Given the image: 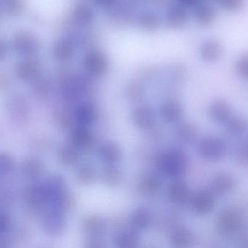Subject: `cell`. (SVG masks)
Listing matches in <instances>:
<instances>
[{
    "instance_id": "4",
    "label": "cell",
    "mask_w": 248,
    "mask_h": 248,
    "mask_svg": "<svg viewBox=\"0 0 248 248\" xmlns=\"http://www.w3.org/2000/svg\"><path fill=\"white\" fill-rule=\"evenodd\" d=\"M223 46L218 39L210 37L204 40L199 49V54L202 60L208 63L215 62L223 55Z\"/></svg>"
},
{
    "instance_id": "10",
    "label": "cell",
    "mask_w": 248,
    "mask_h": 248,
    "mask_svg": "<svg viewBox=\"0 0 248 248\" xmlns=\"http://www.w3.org/2000/svg\"><path fill=\"white\" fill-rule=\"evenodd\" d=\"M189 194V188L186 183L179 178H177L168 186V195L173 202L178 204L185 202L188 200Z\"/></svg>"
},
{
    "instance_id": "16",
    "label": "cell",
    "mask_w": 248,
    "mask_h": 248,
    "mask_svg": "<svg viewBox=\"0 0 248 248\" xmlns=\"http://www.w3.org/2000/svg\"><path fill=\"white\" fill-rule=\"evenodd\" d=\"M75 118L82 125L90 124L95 118V111L92 107L82 105L78 107L75 111Z\"/></svg>"
},
{
    "instance_id": "23",
    "label": "cell",
    "mask_w": 248,
    "mask_h": 248,
    "mask_svg": "<svg viewBox=\"0 0 248 248\" xmlns=\"http://www.w3.org/2000/svg\"><path fill=\"white\" fill-rule=\"evenodd\" d=\"M117 243L123 247H134L138 243V239H136L134 235L130 233H122L117 237Z\"/></svg>"
},
{
    "instance_id": "14",
    "label": "cell",
    "mask_w": 248,
    "mask_h": 248,
    "mask_svg": "<svg viewBox=\"0 0 248 248\" xmlns=\"http://www.w3.org/2000/svg\"><path fill=\"white\" fill-rule=\"evenodd\" d=\"M226 130L228 134L232 136L242 135L248 127L247 120L242 116H233L226 122Z\"/></svg>"
},
{
    "instance_id": "15",
    "label": "cell",
    "mask_w": 248,
    "mask_h": 248,
    "mask_svg": "<svg viewBox=\"0 0 248 248\" xmlns=\"http://www.w3.org/2000/svg\"><path fill=\"white\" fill-rule=\"evenodd\" d=\"M72 142L78 148H86L92 142V136L83 127H77L72 133Z\"/></svg>"
},
{
    "instance_id": "22",
    "label": "cell",
    "mask_w": 248,
    "mask_h": 248,
    "mask_svg": "<svg viewBox=\"0 0 248 248\" xmlns=\"http://www.w3.org/2000/svg\"><path fill=\"white\" fill-rule=\"evenodd\" d=\"M236 73L244 79H248V53L242 54L235 62Z\"/></svg>"
},
{
    "instance_id": "7",
    "label": "cell",
    "mask_w": 248,
    "mask_h": 248,
    "mask_svg": "<svg viewBox=\"0 0 248 248\" xmlns=\"http://www.w3.org/2000/svg\"><path fill=\"white\" fill-rule=\"evenodd\" d=\"M214 194L211 191H200L197 193L191 201L193 210L198 215H206L214 208Z\"/></svg>"
},
{
    "instance_id": "27",
    "label": "cell",
    "mask_w": 248,
    "mask_h": 248,
    "mask_svg": "<svg viewBox=\"0 0 248 248\" xmlns=\"http://www.w3.org/2000/svg\"><path fill=\"white\" fill-rule=\"evenodd\" d=\"M80 175V178L82 180L85 179L88 181V180L92 179L93 171L90 170L88 168H85L84 170L81 171Z\"/></svg>"
},
{
    "instance_id": "25",
    "label": "cell",
    "mask_w": 248,
    "mask_h": 248,
    "mask_svg": "<svg viewBox=\"0 0 248 248\" xmlns=\"http://www.w3.org/2000/svg\"><path fill=\"white\" fill-rule=\"evenodd\" d=\"M178 4L186 8H194L202 2V0H177Z\"/></svg>"
},
{
    "instance_id": "5",
    "label": "cell",
    "mask_w": 248,
    "mask_h": 248,
    "mask_svg": "<svg viewBox=\"0 0 248 248\" xmlns=\"http://www.w3.org/2000/svg\"><path fill=\"white\" fill-rule=\"evenodd\" d=\"M235 186V180L228 172H222L216 174L210 181V191L214 195H223L230 192Z\"/></svg>"
},
{
    "instance_id": "2",
    "label": "cell",
    "mask_w": 248,
    "mask_h": 248,
    "mask_svg": "<svg viewBox=\"0 0 248 248\" xmlns=\"http://www.w3.org/2000/svg\"><path fill=\"white\" fill-rule=\"evenodd\" d=\"M198 151L204 160L217 162L221 160L226 155V143L217 136H206L199 143Z\"/></svg>"
},
{
    "instance_id": "6",
    "label": "cell",
    "mask_w": 248,
    "mask_h": 248,
    "mask_svg": "<svg viewBox=\"0 0 248 248\" xmlns=\"http://www.w3.org/2000/svg\"><path fill=\"white\" fill-rule=\"evenodd\" d=\"M166 21L168 25L174 30L184 28L188 21L186 8L178 3L172 5L167 11Z\"/></svg>"
},
{
    "instance_id": "9",
    "label": "cell",
    "mask_w": 248,
    "mask_h": 248,
    "mask_svg": "<svg viewBox=\"0 0 248 248\" xmlns=\"http://www.w3.org/2000/svg\"><path fill=\"white\" fill-rule=\"evenodd\" d=\"M209 115L216 123H226L231 117V107L229 103L222 98L215 100L209 107Z\"/></svg>"
},
{
    "instance_id": "8",
    "label": "cell",
    "mask_w": 248,
    "mask_h": 248,
    "mask_svg": "<svg viewBox=\"0 0 248 248\" xmlns=\"http://www.w3.org/2000/svg\"><path fill=\"white\" fill-rule=\"evenodd\" d=\"M194 9V19L199 26L209 27L216 22L217 12L212 5L202 2Z\"/></svg>"
},
{
    "instance_id": "11",
    "label": "cell",
    "mask_w": 248,
    "mask_h": 248,
    "mask_svg": "<svg viewBox=\"0 0 248 248\" xmlns=\"http://www.w3.org/2000/svg\"><path fill=\"white\" fill-rule=\"evenodd\" d=\"M170 242L175 248H188L194 242V235L187 228H177L171 233Z\"/></svg>"
},
{
    "instance_id": "3",
    "label": "cell",
    "mask_w": 248,
    "mask_h": 248,
    "mask_svg": "<svg viewBox=\"0 0 248 248\" xmlns=\"http://www.w3.org/2000/svg\"><path fill=\"white\" fill-rule=\"evenodd\" d=\"M243 219L239 212L228 209L222 212L217 217L219 230L225 234H233L240 230Z\"/></svg>"
},
{
    "instance_id": "17",
    "label": "cell",
    "mask_w": 248,
    "mask_h": 248,
    "mask_svg": "<svg viewBox=\"0 0 248 248\" xmlns=\"http://www.w3.org/2000/svg\"><path fill=\"white\" fill-rule=\"evenodd\" d=\"M136 120L138 125L141 128H149L155 123V116L148 108H140L136 113Z\"/></svg>"
},
{
    "instance_id": "28",
    "label": "cell",
    "mask_w": 248,
    "mask_h": 248,
    "mask_svg": "<svg viewBox=\"0 0 248 248\" xmlns=\"http://www.w3.org/2000/svg\"><path fill=\"white\" fill-rule=\"evenodd\" d=\"M210 1H217V0H210Z\"/></svg>"
},
{
    "instance_id": "20",
    "label": "cell",
    "mask_w": 248,
    "mask_h": 248,
    "mask_svg": "<svg viewBox=\"0 0 248 248\" xmlns=\"http://www.w3.org/2000/svg\"><path fill=\"white\" fill-rule=\"evenodd\" d=\"M162 182L156 175H150L142 182V189L146 194H153L157 192L160 188Z\"/></svg>"
},
{
    "instance_id": "12",
    "label": "cell",
    "mask_w": 248,
    "mask_h": 248,
    "mask_svg": "<svg viewBox=\"0 0 248 248\" xmlns=\"http://www.w3.org/2000/svg\"><path fill=\"white\" fill-rule=\"evenodd\" d=\"M184 108L176 101H168L162 105L161 114L162 118L168 123L178 121L182 117Z\"/></svg>"
},
{
    "instance_id": "19",
    "label": "cell",
    "mask_w": 248,
    "mask_h": 248,
    "mask_svg": "<svg viewBox=\"0 0 248 248\" xmlns=\"http://www.w3.org/2000/svg\"><path fill=\"white\" fill-rule=\"evenodd\" d=\"M100 154L103 159L108 163H115L120 159V150L114 145H104Z\"/></svg>"
},
{
    "instance_id": "13",
    "label": "cell",
    "mask_w": 248,
    "mask_h": 248,
    "mask_svg": "<svg viewBox=\"0 0 248 248\" xmlns=\"http://www.w3.org/2000/svg\"><path fill=\"white\" fill-rule=\"evenodd\" d=\"M176 134L182 143H191L197 137V127L191 122H183L177 127Z\"/></svg>"
},
{
    "instance_id": "18",
    "label": "cell",
    "mask_w": 248,
    "mask_h": 248,
    "mask_svg": "<svg viewBox=\"0 0 248 248\" xmlns=\"http://www.w3.org/2000/svg\"><path fill=\"white\" fill-rule=\"evenodd\" d=\"M151 221V215L145 209H139L135 212L132 217V223L137 229H143L149 226Z\"/></svg>"
},
{
    "instance_id": "21",
    "label": "cell",
    "mask_w": 248,
    "mask_h": 248,
    "mask_svg": "<svg viewBox=\"0 0 248 248\" xmlns=\"http://www.w3.org/2000/svg\"><path fill=\"white\" fill-rule=\"evenodd\" d=\"M221 9L228 12H237L245 6V0H217Z\"/></svg>"
},
{
    "instance_id": "24",
    "label": "cell",
    "mask_w": 248,
    "mask_h": 248,
    "mask_svg": "<svg viewBox=\"0 0 248 248\" xmlns=\"http://www.w3.org/2000/svg\"><path fill=\"white\" fill-rule=\"evenodd\" d=\"M61 156L63 163L69 164V165L74 163L77 159V154L69 148L63 149L61 154Z\"/></svg>"
},
{
    "instance_id": "1",
    "label": "cell",
    "mask_w": 248,
    "mask_h": 248,
    "mask_svg": "<svg viewBox=\"0 0 248 248\" xmlns=\"http://www.w3.org/2000/svg\"><path fill=\"white\" fill-rule=\"evenodd\" d=\"M188 156L181 149H172L162 152L157 159L159 171L165 176L179 178L186 172L188 168Z\"/></svg>"
},
{
    "instance_id": "26",
    "label": "cell",
    "mask_w": 248,
    "mask_h": 248,
    "mask_svg": "<svg viewBox=\"0 0 248 248\" xmlns=\"http://www.w3.org/2000/svg\"><path fill=\"white\" fill-rule=\"evenodd\" d=\"M10 226H11V222H10L9 218L7 217V216L2 214L1 216V230H2V233L8 231Z\"/></svg>"
}]
</instances>
